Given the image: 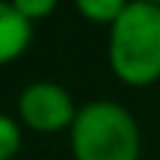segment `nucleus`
Returning <instances> with one entry per match:
<instances>
[{
  "label": "nucleus",
  "mask_w": 160,
  "mask_h": 160,
  "mask_svg": "<svg viewBox=\"0 0 160 160\" xmlns=\"http://www.w3.org/2000/svg\"><path fill=\"white\" fill-rule=\"evenodd\" d=\"M12 6H15L18 12H21L24 18H30V21H45V18L53 15V9L59 6V0H12Z\"/></svg>",
  "instance_id": "nucleus-7"
},
{
  "label": "nucleus",
  "mask_w": 160,
  "mask_h": 160,
  "mask_svg": "<svg viewBox=\"0 0 160 160\" xmlns=\"http://www.w3.org/2000/svg\"><path fill=\"white\" fill-rule=\"evenodd\" d=\"M131 0H74V9L86 18L89 24H107L113 27L119 15L128 9Z\"/></svg>",
  "instance_id": "nucleus-5"
},
{
  "label": "nucleus",
  "mask_w": 160,
  "mask_h": 160,
  "mask_svg": "<svg viewBox=\"0 0 160 160\" xmlns=\"http://www.w3.org/2000/svg\"><path fill=\"white\" fill-rule=\"evenodd\" d=\"M68 145L74 160H139L142 133L128 107L101 98L77 110Z\"/></svg>",
  "instance_id": "nucleus-2"
},
{
  "label": "nucleus",
  "mask_w": 160,
  "mask_h": 160,
  "mask_svg": "<svg viewBox=\"0 0 160 160\" xmlns=\"http://www.w3.org/2000/svg\"><path fill=\"white\" fill-rule=\"evenodd\" d=\"M142 3H154V6H160V0H142Z\"/></svg>",
  "instance_id": "nucleus-8"
},
{
  "label": "nucleus",
  "mask_w": 160,
  "mask_h": 160,
  "mask_svg": "<svg viewBox=\"0 0 160 160\" xmlns=\"http://www.w3.org/2000/svg\"><path fill=\"white\" fill-rule=\"evenodd\" d=\"M30 45H33V21L24 18L12 6V0H0V65L21 59Z\"/></svg>",
  "instance_id": "nucleus-4"
},
{
  "label": "nucleus",
  "mask_w": 160,
  "mask_h": 160,
  "mask_svg": "<svg viewBox=\"0 0 160 160\" xmlns=\"http://www.w3.org/2000/svg\"><path fill=\"white\" fill-rule=\"evenodd\" d=\"M77 104L65 86L53 80H33L18 95V119L36 133H62L71 131L77 119Z\"/></svg>",
  "instance_id": "nucleus-3"
},
{
  "label": "nucleus",
  "mask_w": 160,
  "mask_h": 160,
  "mask_svg": "<svg viewBox=\"0 0 160 160\" xmlns=\"http://www.w3.org/2000/svg\"><path fill=\"white\" fill-rule=\"evenodd\" d=\"M110 71L125 86L142 89L160 80V6L131 0L107 39Z\"/></svg>",
  "instance_id": "nucleus-1"
},
{
  "label": "nucleus",
  "mask_w": 160,
  "mask_h": 160,
  "mask_svg": "<svg viewBox=\"0 0 160 160\" xmlns=\"http://www.w3.org/2000/svg\"><path fill=\"white\" fill-rule=\"evenodd\" d=\"M21 119L0 113V160H15L24 142V131H21Z\"/></svg>",
  "instance_id": "nucleus-6"
}]
</instances>
